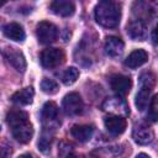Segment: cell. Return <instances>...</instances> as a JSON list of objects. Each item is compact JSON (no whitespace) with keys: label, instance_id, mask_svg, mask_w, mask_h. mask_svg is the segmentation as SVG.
Wrapping results in <instances>:
<instances>
[{"label":"cell","instance_id":"d6986e66","mask_svg":"<svg viewBox=\"0 0 158 158\" xmlns=\"http://www.w3.org/2000/svg\"><path fill=\"white\" fill-rule=\"evenodd\" d=\"M133 14L136 15V20L147 23L152 17V9L144 2H136L133 5Z\"/></svg>","mask_w":158,"mask_h":158},{"label":"cell","instance_id":"5bb4252c","mask_svg":"<svg viewBox=\"0 0 158 158\" xmlns=\"http://www.w3.org/2000/svg\"><path fill=\"white\" fill-rule=\"evenodd\" d=\"M2 33L12 40V41H16V42H22L25 40V31H23V27L17 23V22H9L6 23L4 27H2Z\"/></svg>","mask_w":158,"mask_h":158},{"label":"cell","instance_id":"ba28073f","mask_svg":"<svg viewBox=\"0 0 158 158\" xmlns=\"http://www.w3.org/2000/svg\"><path fill=\"white\" fill-rule=\"evenodd\" d=\"M109 81H110V86H111L112 91L117 96H126L132 88L131 78L122 75V74H112L109 79Z\"/></svg>","mask_w":158,"mask_h":158},{"label":"cell","instance_id":"4316f807","mask_svg":"<svg viewBox=\"0 0 158 158\" xmlns=\"http://www.w3.org/2000/svg\"><path fill=\"white\" fill-rule=\"evenodd\" d=\"M136 158H151V157L148 154H146V153H139V154L136 156Z\"/></svg>","mask_w":158,"mask_h":158},{"label":"cell","instance_id":"7402d4cb","mask_svg":"<svg viewBox=\"0 0 158 158\" xmlns=\"http://www.w3.org/2000/svg\"><path fill=\"white\" fill-rule=\"evenodd\" d=\"M41 89L43 93L46 94H49V95H53L58 91L59 86L57 84V81H54L53 79H49V78H43L42 81H41Z\"/></svg>","mask_w":158,"mask_h":158},{"label":"cell","instance_id":"ffe728a7","mask_svg":"<svg viewBox=\"0 0 158 158\" xmlns=\"http://www.w3.org/2000/svg\"><path fill=\"white\" fill-rule=\"evenodd\" d=\"M53 133H54V131L48 130V128H43L42 136H41L40 141H38V148H40L43 153H47V152L51 149V143H52Z\"/></svg>","mask_w":158,"mask_h":158},{"label":"cell","instance_id":"30bf717a","mask_svg":"<svg viewBox=\"0 0 158 158\" xmlns=\"http://www.w3.org/2000/svg\"><path fill=\"white\" fill-rule=\"evenodd\" d=\"M4 57L6 58V60L17 70V72H21L23 73L25 69H26V59L22 54L21 51H19L17 48H14V47H7L4 49Z\"/></svg>","mask_w":158,"mask_h":158},{"label":"cell","instance_id":"4fadbf2b","mask_svg":"<svg viewBox=\"0 0 158 158\" xmlns=\"http://www.w3.org/2000/svg\"><path fill=\"white\" fill-rule=\"evenodd\" d=\"M49 7H51V10L56 15H59V16H63V17L72 16L74 14V11H75L74 2L73 1H68V0H56V1H52Z\"/></svg>","mask_w":158,"mask_h":158},{"label":"cell","instance_id":"9a60e30c","mask_svg":"<svg viewBox=\"0 0 158 158\" xmlns=\"http://www.w3.org/2000/svg\"><path fill=\"white\" fill-rule=\"evenodd\" d=\"M94 133V126L91 125H74L70 128V135L79 142H88Z\"/></svg>","mask_w":158,"mask_h":158},{"label":"cell","instance_id":"cb8c5ba5","mask_svg":"<svg viewBox=\"0 0 158 158\" xmlns=\"http://www.w3.org/2000/svg\"><path fill=\"white\" fill-rule=\"evenodd\" d=\"M11 153H12L11 146L6 142H2L1 143V158H10Z\"/></svg>","mask_w":158,"mask_h":158},{"label":"cell","instance_id":"2e32d148","mask_svg":"<svg viewBox=\"0 0 158 158\" xmlns=\"http://www.w3.org/2000/svg\"><path fill=\"white\" fill-rule=\"evenodd\" d=\"M147 60H148V53L144 49H135L128 54V57L125 60V64L128 68L135 69L147 63Z\"/></svg>","mask_w":158,"mask_h":158},{"label":"cell","instance_id":"7c38bea8","mask_svg":"<svg viewBox=\"0 0 158 158\" xmlns=\"http://www.w3.org/2000/svg\"><path fill=\"white\" fill-rule=\"evenodd\" d=\"M125 48V43L120 37L116 36H109L105 40V44H104V49L106 52L107 56L110 57H118L122 54Z\"/></svg>","mask_w":158,"mask_h":158},{"label":"cell","instance_id":"7a4b0ae2","mask_svg":"<svg viewBox=\"0 0 158 158\" xmlns=\"http://www.w3.org/2000/svg\"><path fill=\"white\" fill-rule=\"evenodd\" d=\"M95 20L96 22L106 28H114L120 23L121 19V5L116 1L104 0L95 6Z\"/></svg>","mask_w":158,"mask_h":158},{"label":"cell","instance_id":"d4e9b609","mask_svg":"<svg viewBox=\"0 0 158 158\" xmlns=\"http://www.w3.org/2000/svg\"><path fill=\"white\" fill-rule=\"evenodd\" d=\"M59 153H60V156L63 157V158H80V157H78L70 148L69 149H65V148H60L59 149Z\"/></svg>","mask_w":158,"mask_h":158},{"label":"cell","instance_id":"83f0119b","mask_svg":"<svg viewBox=\"0 0 158 158\" xmlns=\"http://www.w3.org/2000/svg\"><path fill=\"white\" fill-rule=\"evenodd\" d=\"M19 158H33L31 154H28V153H25V154H21Z\"/></svg>","mask_w":158,"mask_h":158},{"label":"cell","instance_id":"484cf974","mask_svg":"<svg viewBox=\"0 0 158 158\" xmlns=\"http://www.w3.org/2000/svg\"><path fill=\"white\" fill-rule=\"evenodd\" d=\"M152 40H153V43H154V44L158 43V25L156 26V28H154L153 32H152Z\"/></svg>","mask_w":158,"mask_h":158},{"label":"cell","instance_id":"603a6c76","mask_svg":"<svg viewBox=\"0 0 158 158\" xmlns=\"http://www.w3.org/2000/svg\"><path fill=\"white\" fill-rule=\"evenodd\" d=\"M148 118L151 121H158V94H156L149 104V109H148Z\"/></svg>","mask_w":158,"mask_h":158},{"label":"cell","instance_id":"52a82bcc","mask_svg":"<svg viewBox=\"0 0 158 158\" xmlns=\"http://www.w3.org/2000/svg\"><path fill=\"white\" fill-rule=\"evenodd\" d=\"M62 106L63 110L67 115L69 116H74V115H79L83 112L84 109V104L83 100L80 98V95L78 93H69L64 96L63 101H62Z\"/></svg>","mask_w":158,"mask_h":158},{"label":"cell","instance_id":"6da1fadb","mask_svg":"<svg viewBox=\"0 0 158 158\" xmlns=\"http://www.w3.org/2000/svg\"><path fill=\"white\" fill-rule=\"evenodd\" d=\"M6 122L11 128L14 138L20 143H27L33 136V127L28 121L27 112L20 109H11L6 114Z\"/></svg>","mask_w":158,"mask_h":158},{"label":"cell","instance_id":"277c9868","mask_svg":"<svg viewBox=\"0 0 158 158\" xmlns=\"http://www.w3.org/2000/svg\"><path fill=\"white\" fill-rule=\"evenodd\" d=\"M65 59V54L60 48H46L40 54V60L43 68L53 69L59 67Z\"/></svg>","mask_w":158,"mask_h":158},{"label":"cell","instance_id":"5b68a950","mask_svg":"<svg viewBox=\"0 0 158 158\" xmlns=\"http://www.w3.org/2000/svg\"><path fill=\"white\" fill-rule=\"evenodd\" d=\"M36 36L42 44H49L58 37V28L56 25L48 21H41L36 26Z\"/></svg>","mask_w":158,"mask_h":158},{"label":"cell","instance_id":"9c48e42d","mask_svg":"<svg viewBox=\"0 0 158 158\" xmlns=\"http://www.w3.org/2000/svg\"><path fill=\"white\" fill-rule=\"evenodd\" d=\"M132 137H133L136 143H138L141 146H144V144H148V143H151L153 141L154 132L147 123L139 122V123H136L133 126Z\"/></svg>","mask_w":158,"mask_h":158},{"label":"cell","instance_id":"8992f818","mask_svg":"<svg viewBox=\"0 0 158 158\" xmlns=\"http://www.w3.org/2000/svg\"><path fill=\"white\" fill-rule=\"evenodd\" d=\"M58 106L53 101H47L41 111V120L43 123V128H48L54 131L58 126Z\"/></svg>","mask_w":158,"mask_h":158},{"label":"cell","instance_id":"3957f363","mask_svg":"<svg viewBox=\"0 0 158 158\" xmlns=\"http://www.w3.org/2000/svg\"><path fill=\"white\" fill-rule=\"evenodd\" d=\"M156 75L152 72H144L139 75V90L136 95L135 104L139 111H143L148 104L149 94L156 85Z\"/></svg>","mask_w":158,"mask_h":158},{"label":"cell","instance_id":"e0dca14e","mask_svg":"<svg viewBox=\"0 0 158 158\" xmlns=\"http://www.w3.org/2000/svg\"><path fill=\"white\" fill-rule=\"evenodd\" d=\"M126 30H127L128 36L136 41H141L146 37V23L139 20L135 19V20L130 21Z\"/></svg>","mask_w":158,"mask_h":158},{"label":"cell","instance_id":"8fae6325","mask_svg":"<svg viewBox=\"0 0 158 158\" xmlns=\"http://www.w3.org/2000/svg\"><path fill=\"white\" fill-rule=\"evenodd\" d=\"M104 125H105V128L107 130L109 133H111L114 136H118V135L125 132L127 122H126V118L122 116L109 115L104 118Z\"/></svg>","mask_w":158,"mask_h":158},{"label":"cell","instance_id":"ac0fdd59","mask_svg":"<svg viewBox=\"0 0 158 158\" xmlns=\"http://www.w3.org/2000/svg\"><path fill=\"white\" fill-rule=\"evenodd\" d=\"M35 96V90L32 86H27L25 89H21L16 93L12 94L11 96V101L17 104V105H28L32 102Z\"/></svg>","mask_w":158,"mask_h":158},{"label":"cell","instance_id":"44dd1931","mask_svg":"<svg viewBox=\"0 0 158 158\" xmlns=\"http://www.w3.org/2000/svg\"><path fill=\"white\" fill-rule=\"evenodd\" d=\"M62 81L65 85H72L73 83L77 81V79L79 78V70L75 67H69L67 68L63 73H62Z\"/></svg>","mask_w":158,"mask_h":158}]
</instances>
